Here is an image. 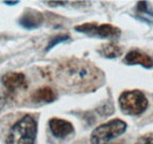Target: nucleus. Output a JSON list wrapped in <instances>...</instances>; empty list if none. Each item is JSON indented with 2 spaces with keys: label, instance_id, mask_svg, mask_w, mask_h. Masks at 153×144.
<instances>
[{
  "label": "nucleus",
  "instance_id": "1",
  "mask_svg": "<svg viewBox=\"0 0 153 144\" xmlns=\"http://www.w3.org/2000/svg\"><path fill=\"white\" fill-rule=\"evenodd\" d=\"M57 77L59 82L66 86L84 89L98 83L102 78V74L100 70L86 62L67 60L59 65Z\"/></svg>",
  "mask_w": 153,
  "mask_h": 144
},
{
  "label": "nucleus",
  "instance_id": "2",
  "mask_svg": "<svg viewBox=\"0 0 153 144\" xmlns=\"http://www.w3.org/2000/svg\"><path fill=\"white\" fill-rule=\"evenodd\" d=\"M37 132V119L32 115H25L10 129L6 144H34Z\"/></svg>",
  "mask_w": 153,
  "mask_h": 144
},
{
  "label": "nucleus",
  "instance_id": "3",
  "mask_svg": "<svg viewBox=\"0 0 153 144\" xmlns=\"http://www.w3.org/2000/svg\"><path fill=\"white\" fill-rule=\"evenodd\" d=\"M127 129V124L121 119H112L96 128L91 134V144H107L110 141L121 136Z\"/></svg>",
  "mask_w": 153,
  "mask_h": 144
},
{
  "label": "nucleus",
  "instance_id": "4",
  "mask_svg": "<svg viewBox=\"0 0 153 144\" xmlns=\"http://www.w3.org/2000/svg\"><path fill=\"white\" fill-rule=\"evenodd\" d=\"M119 105L125 115L137 116L147 109L149 102L141 91H124L119 97Z\"/></svg>",
  "mask_w": 153,
  "mask_h": 144
},
{
  "label": "nucleus",
  "instance_id": "5",
  "mask_svg": "<svg viewBox=\"0 0 153 144\" xmlns=\"http://www.w3.org/2000/svg\"><path fill=\"white\" fill-rule=\"evenodd\" d=\"M74 30L78 32L92 34L100 38H118L120 36V30L110 24L98 25L97 22H86V24L76 26Z\"/></svg>",
  "mask_w": 153,
  "mask_h": 144
},
{
  "label": "nucleus",
  "instance_id": "6",
  "mask_svg": "<svg viewBox=\"0 0 153 144\" xmlns=\"http://www.w3.org/2000/svg\"><path fill=\"white\" fill-rule=\"evenodd\" d=\"M1 82L4 86L10 91H16L18 89H25L27 83H26V77L21 72H7L2 76Z\"/></svg>",
  "mask_w": 153,
  "mask_h": 144
},
{
  "label": "nucleus",
  "instance_id": "7",
  "mask_svg": "<svg viewBox=\"0 0 153 144\" xmlns=\"http://www.w3.org/2000/svg\"><path fill=\"white\" fill-rule=\"evenodd\" d=\"M48 125H50L52 134L58 138H64V137H66V136H68L70 134L73 132L72 123H70L65 119L51 118L50 122H48Z\"/></svg>",
  "mask_w": 153,
  "mask_h": 144
},
{
  "label": "nucleus",
  "instance_id": "8",
  "mask_svg": "<svg viewBox=\"0 0 153 144\" xmlns=\"http://www.w3.org/2000/svg\"><path fill=\"white\" fill-rule=\"evenodd\" d=\"M42 21H44V16L40 12L33 10H27L19 19V24L27 30L37 28L42 24Z\"/></svg>",
  "mask_w": 153,
  "mask_h": 144
},
{
  "label": "nucleus",
  "instance_id": "9",
  "mask_svg": "<svg viewBox=\"0 0 153 144\" xmlns=\"http://www.w3.org/2000/svg\"><path fill=\"white\" fill-rule=\"evenodd\" d=\"M124 62L128 65H141L146 69H151L153 66V59L147 56V54L143 53L140 51L137 50H132L128 53L126 54Z\"/></svg>",
  "mask_w": 153,
  "mask_h": 144
},
{
  "label": "nucleus",
  "instance_id": "10",
  "mask_svg": "<svg viewBox=\"0 0 153 144\" xmlns=\"http://www.w3.org/2000/svg\"><path fill=\"white\" fill-rule=\"evenodd\" d=\"M56 97H57L56 92L53 91V89H51L48 86L39 88L32 94L33 100L38 102V103H51L56 99Z\"/></svg>",
  "mask_w": 153,
  "mask_h": 144
},
{
  "label": "nucleus",
  "instance_id": "11",
  "mask_svg": "<svg viewBox=\"0 0 153 144\" xmlns=\"http://www.w3.org/2000/svg\"><path fill=\"white\" fill-rule=\"evenodd\" d=\"M100 52L106 58H117L121 54V47L114 43H107L101 46Z\"/></svg>",
  "mask_w": 153,
  "mask_h": 144
},
{
  "label": "nucleus",
  "instance_id": "12",
  "mask_svg": "<svg viewBox=\"0 0 153 144\" xmlns=\"http://www.w3.org/2000/svg\"><path fill=\"white\" fill-rule=\"evenodd\" d=\"M97 111L101 116H110L114 112V109H113V105H112L111 102H105L104 104H101L99 108L97 109Z\"/></svg>",
  "mask_w": 153,
  "mask_h": 144
},
{
  "label": "nucleus",
  "instance_id": "13",
  "mask_svg": "<svg viewBox=\"0 0 153 144\" xmlns=\"http://www.w3.org/2000/svg\"><path fill=\"white\" fill-rule=\"evenodd\" d=\"M70 39V36L68 34H60V36H57L54 37L51 41H50V44L47 45V47H46V51H50L53 46H56L57 44L59 43H62V41H65V40H68Z\"/></svg>",
  "mask_w": 153,
  "mask_h": 144
},
{
  "label": "nucleus",
  "instance_id": "14",
  "mask_svg": "<svg viewBox=\"0 0 153 144\" xmlns=\"http://www.w3.org/2000/svg\"><path fill=\"white\" fill-rule=\"evenodd\" d=\"M135 144H153V136H141Z\"/></svg>",
  "mask_w": 153,
  "mask_h": 144
},
{
  "label": "nucleus",
  "instance_id": "15",
  "mask_svg": "<svg viewBox=\"0 0 153 144\" xmlns=\"http://www.w3.org/2000/svg\"><path fill=\"white\" fill-rule=\"evenodd\" d=\"M48 4L52 5V6H57V5H64V4H66V2H65V1H50Z\"/></svg>",
  "mask_w": 153,
  "mask_h": 144
},
{
  "label": "nucleus",
  "instance_id": "16",
  "mask_svg": "<svg viewBox=\"0 0 153 144\" xmlns=\"http://www.w3.org/2000/svg\"><path fill=\"white\" fill-rule=\"evenodd\" d=\"M19 1H4V4L6 5H17Z\"/></svg>",
  "mask_w": 153,
  "mask_h": 144
},
{
  "label": "nucleus",
  "instance_id": "17",
  "mask_svg": "<svg viewBox=\"0 0 153 144\" xmlns=\"http://www.w3.org/2000/svg\"><path fill=\"white\" fill-rule=\"evenodd\" d=\"M4 97H1V94H0V109L2 108V105H4Z\"/></svg>",
  "mask_w": 153,
  "mask_h": 144
}]
</instances>
